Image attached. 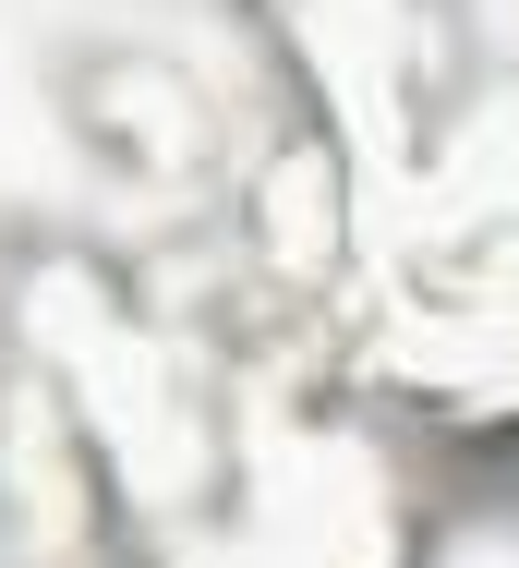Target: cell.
<instances>
[{"instance_id": "6da1fadb", "label": "cell", "mask_w": 519, "mask_h": 568, "mask_svg": "<svg viewBox=\"0 0 519 568\" xmlns=\"http://www.w3.org/2000/svg\"><path fill=\"white\" fill-rule=\"evenodd\" d=\"M338 206H350V182H338V158H326V133H291L254 182H242V242H254V266L278 278V291H326L338 278Z\"/></svg>"}]
</instances>
